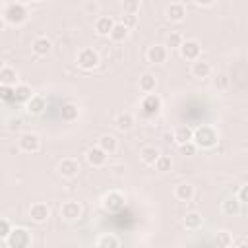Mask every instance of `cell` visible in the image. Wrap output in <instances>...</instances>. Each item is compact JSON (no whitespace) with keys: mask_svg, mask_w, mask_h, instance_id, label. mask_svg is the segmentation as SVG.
<instances>
[{"mask_svg":"<svg viewBox=\"0 0 248 248\" xmlns=\"http://www.w3.org/2000/svg\"><path fill=\"white\" fill-rule=\"evenodd\" d=\"M232 248H248L246 238H244V236H240L238 240H232Z\"/></svg>","mask_w":248,"mask_h":248,"instance_id":"7bdbcfd3","label":"cell"},{"mask_svg":"<svg viewBox=\"0 0 248 248\" xmlns=\"http://www.w3.org/2000/svg\"><path fill=\"white\" fill-rule=\"evenodd\" d=\"M236 200H238V203L240 205H244L246 203V184H242L240 188H238V192H236V196H234Z\"/></svg>","mask_w":248,"mask_h":248,"instance_id":"b9f144b4","label":"cell"},{"mask_svg":"<svg viewBox=\"0 0 248 248\" xmlns=\"http://www.w3.org/2000/svg\"><path fill=\"white\" fill-rule=\"evenodd\" d=\"M178 52H180V56H182L184 60L194 62V60H198L200 54H202V45H200V41H196V39H184V43L180 45Z\"/></svg>","mask_w":248,"mask_h":248,"instance_id":"ba28073f","label":"cell"},{"mask_svg":"<svg viewBox=\"0 0 248 248\" xmlns=\"http://www.w3.org/2000/svg\"><path fill=\"white\" fill-rule=\"evenodd\" d=\"M45 108H46V101H45L43 95H35V93H33V97L25 103V112L31 114V116H39V114H43Z\"/></svg>","mask_w":248,"mask_h":248,"instance_id":"ac0fdd59","label":"cell"},{"mask_svg":"<svg viewBox=\"0 0 248 248\" xmlns=\"http://www.w3.org/2000/svg\"><path fill=\"white\" fill-rule=\"evenodd\" d=\"M221 209H223V213H225V215L234 217V215H238V213L242 211V205H240V203H238V200L232 196V198H229V200H225V202L221 203Z\"/></svg>","mask_w":248,"mask_h":248,"instance_id":"4dcf8cb0","label":"cell"},{"mask_svg":"<svg viewBox=\"0 0 248 248\" xmlns=\"http://www.w3.org/2000/svg\"><path fill=\"white\" fill-rule=\"evenodd\" d=\"M211 72H213L211 64H209L207 60H202V58L194 60L192 66H190V74H192L196 79H205V78L211 76Z\"/></svg>","mask_w":248,"mask_h":248,"instance_id":"2e32d148","label":"cell"},{"mask_svg":"<svg viewBox=\"0 0 248 248\" xmlns=\"http://www.w3.org/2000/svg\"><path fill=\"white\" fill-rule=\"evenodd\" d=\"M112 25H114V19H112L110 16H99V17L95 19V25H93V27H95V33H97L99 37H108Z\"/></svg>","mask_w":248,"mask_h":248,"instance_id":"7402d4cb","label":"cell"},{"mask_svg":"<svg viewBox=\"0 0 248 248\" xmlns=\"http://www.w3.org/2000/svg\"><path fill=\"white\" fill-rule=\"evenodd\" d=\"M0 101H14V87L0 85Z\"/></svg>","mask_w":248,"mask_h":248,"instance_id":"ab89813d","label":"cell"},{"mask_svg":"<svg viewBox=\"0 0 248 248\" xmlns=\"http://www.w3.org/2000/svg\"><path fill=\"white\" fill-rule=\"evenodd\" d=\"M192 136H194V128H190V126H176L170 134V138L176 145H184V143L192 141Z\"/></svg>","mask_w":248,"mask_h":248,"instance_id":"d6986e66","label":"cell"},{"mask_svg":"<svg viewBox=\"0 0 248 248\" xmlns=\"http://www.w3.org/2000/svg\"><path fill=\"white\" fill-rule=\"evenodd\" d=\"M19 83V76L17 70L10 64L0 66V85H8V87H16Z\"/></svg>","mask_w":248,"mask_h":248,"instance_id":"9a60e30c","label":"cell"},{"mask_svg":"<svg viewBox=\"0 0 248 248\" xmlns=\"http://www.w3.org/2000/svg\"><path fill=\"white\" fill-rule=\"evenodd\" d=\"M153 167H155V170H157V172H169V170L172 169V159H170V157H167V155H159Z\"/></svg>","mask_w":248,"mask_h":248,"instance_id":"d6a6232c","label":"cell"},{"mask_svg":"<svg viewBox=\"0 0 248 248\" xmlns=\"http://www.w3.org/2000/svg\"><path fill=\"white\" fill-rule=\"evenodd\" d=\"M17 149L21 153H37L41 149V138L35 132H23L17 140Z\"/></svg>","mask_w":248,"mask_h":248,"instance_id":"8992f818","label":"cell"},{"mask_svg":"<svg viewBox=\"0 0 248 248\" xmlns=\"http://www.w3.org/2000/svg\"><path fill=\"white\" fill-rule=\"evenodd\" d=\"M178 149H180L182 155H196V151H198V147H196L192 141H188V143H184V145H178Z\"/></svg>","mask_w":248,"mask_h":248,"instance_id":"60d3db41","label":"cell"},{"mask_svg":"<svg viewBox=\"0 0 248 248\" xmlns=\"http://www.w3.org/2000/svg\"><path fill=\"white\" fill-rule=\"evenodd\" d=\"M99 62H101L99 52H97L95 48H91V46H83V48L78 52V56H76V64H78L81 70H95V68L99 66Z\"/></svg>","mask_w":248,"mask_h":248,"instance_id":"277c9868","label":"cell"},{"mask_svg":"<svg viewBox=\"0 0 248 248\" xmlns=\"http://www.w3.org/2000/svg\"><path fill=\"white\" fill-rule=\"evenodd\" d=\"M99 2H93V0H89V2H85L83 4V12L87 14V16H97L99 14Z\"/></svg>","mask_w":248,"mask_h":248,"instance_id":"f35d334b","label":"cell"},{"mask_svg":"<svg viewBox=\"0 0 248 248\" xmlns=\"http://www.w3.org/2000/svg\"><path fill=\"white\" fill-rule=\"evenodd\" d=\"M81 213H83V207H81V203L79 202H76V200H68V202H64L62 205H60V217L64 219V221H78L79 217H81Z\"/></svg>","mask_w":248,"mask_h":248,"instance_id":"9c48e42d","label":"cell"},{"mask_svg":"<svg viewBox=\"0 0 248 248\" xmlns=\"http://www.w3.org/2000/svg\"><path fill=\"white\" fill-rule=\"evenodd\" d=\"M21 126V120L19 118H12L10 120V130H16V128H19Z\"/></svg>","mask_w":248,"mask_h":248,"instance_id":"f6af8a7d","label":"cell"},{"mask_svg":"<svg viewBox=\"0 0 248 248\" xmlns=\"http://www.w3.org/2000/svg\"><path fill=\"white\" fill-rule=\"evenodd\" d=\"M182 225H184V229H186V231H190V232L200 231V229H202V225H203V217H202V213H200V211H190V213H186V215H184Z\"/></svg>","mask_w":248,"mask_h":248,"instance_id":"ffe728a7","label":"cell"},{"mask_svg":"<svg viewBox=\"0 0 248 248\" xmlns=\"http://www.w3.org/2000/svg\"><path fill=\"white\" fill-rule=\"evenodd\" d=\"M134 124H136V118H134L132 112H118L116 118H114V126H116V130H120V132L132 130Z\"/></svg>","mask_w":248,"mask_h":248,"instance_id":"603a6c76","label":"cell"},{"mask_svg":"<svg viewBox=\"0 0 248 248\" xmlns=\"http://www.w3.org/2000/svg\"><path fill=\"white\" fill-rule=\"evenodd\" d=\"M78 116H79V107L78 105H74V103H64L62 105L60 118L64 122H74V120H78Z\"/></svg>","mask_w":248,"mask_h":248,"instance_id":"f546056e","label":"cell"},{"mask_svg":"<svg viewBox=\"0 0 248 248\" xmlns=\"http://www.w3.org/2000/svg\"><path fill=\"white\" fill-rule=\"evenodd\" d=\"M120 238L114 232H103L95 240V248H120Z\"/></svg>","mask_w":248,"mask_h":248,"instance_id":"44dd1931","label":"cell"},{"mask_svg":"<svg viewBox=\"0 0 248 248\" xmlns=\"http://www.w3.org/2000/svg\"><path fill=\"white\" fill-rule=\"evenodd\" d=\"M4 27H6V23H4V19H2V16H0V31H4Z\"/></svg>","mask_w":248,"mask_h":248,"instance_id":"bcb514c9","label":"cell"},{"mask_svg":"<svg viewBox=\"0 0 248 248\" xmlns=\"http://www.w3.org/2000/svg\"><path fill=\"white\" fill-rule=\"evenodd\" d=\"M2 19H4V23L14 25V27L23 25L29 19L27 4L25 2H10V4H6L4 14H2Z\"/></svg>","mask_w":248,"mask_h":248,"instance_id":"7a4b0ae2","label":"cell"},{"mask_svg":"<svg viewBox=\"0 0 248 248\" xmlns=\"http://www.w3.org/2000/svg\"><path fill=\"white\" fill-rule=\"evenodd\" d=\"M196 6L198 8H211V6H215V2L211 0V2H202V0H196Z\"/></svg>","mask_w":248,"mask_h":248,"instance_id":"ee69618b","label":"cell"},{"mask_svg":"<svg viewBox=\"0 0 248 248\" xmlns=\"http://www.w3.org/2000/svg\"><path fill=\"white\" fill-rule=\"evenodd\" d=\"M4 242L8 248H31L33 236L25 227H12V231Z\"/></svg>","mask_w":248,"mask_h":248,"instance_id":"3957f363","label":"cell"},{"mask_svg":"<svg viewBox=\"0 0 248 248\" xmlns=\"http://www.w3.org/2000/svg\"><path fill=\"white\" fill-rule=\"evenodd\" d=\"M159 155H161V151H159L155 145H143V147L140 149V159H141V163H143V165H149V167L155 165V161H157Z\"/></svg>","mask_w":248,"mask_h":248,"instance_id":"d4e9b609","label":"cell"},{"mask_svg":"<svg viewBox=\"0 0 248 248\" xmlns=\"http://www.w3.org/2000/svg\"><path fill=\"white\" fill-rule=\"evenodd\" d=\"M128 37H130V29L124 27L120 21H114V25H112V29H110V33H108V39H110L112 43H124Z\"/></svg>","mask_w":248,"mask_h":248,"instance_id":"484cf974","label":"cell"},{"mask_svg":"<svg viewBox=\"0 0 248 248\" xmlns=\"http://www.w3.org/2000/svg\"><path fill=\"white\" fill-rule=\"evenodd\" d=\"M10 231H12V223L6 217H0V240H6Z\"/></svg>","mask_w":248,"mask_h":248,"instance_id":"74e56055","label":"cell"},{"mask_svg":"<svg viewBox=\"0 0 248 248\" xmlns=\"http://www.w3.org/2000/svg\"><path fill=\"white\" fill-rule=\"evenodd\" d=\"M120 23H122L124 27L132 29V27H136V25H138V16H132V14H122Z\"/></svg>","mask_w":248,"mask_h":248,"instance_id":"8d00e7d4","label":"cell"},{"mask_svg":"<svg viewBox=\"0 0 248 248\" xmlns=\"http://www.w3.org/2000/svg\"><path fill=\"white\" fill-rule=\"evenodd\" d=\"M140 8H141L140 0H124V2H122V10H124V14H132V16H138Z\"/></svg>","mask_w":248,"mask_h":248,"instance_id":"e575fe53","label":"cell"},{"mask_svg":"<svg viewBox=\"0 0 248 248\" xmlns=\"http://www.w3.org/2000/svg\"><path fill=\"white\" fill-rule=\"evenodd\" d=\"M124 203H126V196H124L122 192H118V190H110V192H107V194L103 196V200H101L103 209L108 211V213H116V211H120V209L124 207Z\"/></svg>","mask_w":248,"mask_h":248,"instance_id":"5b68a950","label":"cell"},{"mask_svg":"<svg viewBox=\"0 0 248 248\" xmlns=\"http://www.w3.org/2000/svg\"><path fill=\"white\" fill-rule=\"evenodd\" d=\"M192 143L198 149H211L219 143V130L211 124H202L198 128H194V136H192Z\"/></svg>","mask_w":248,"mask_h":248,"instance_id":"6da1fadb","label":"cell"},{"mask_svg":"<svg viewBox=\"0 0 248 248\" xmlns=\"http://www.w3.org/2000/svg\"><path fill=\"white\" fill-rule=\"evenodd\" d=\"M232 234L229 232V231H217L215 232V242H217V246L219 248H231L232 246Z\"/></svg>","mask_w":248,"mask_h":248,"instance_id":"1f68e13d","label":"cell"},{"mask_svg":"<svg viewBox=\"0 0 248 248\" xmlns=\"http://www.w3.org/2000/svg\"><path fill=\"white\" fill-rule=\"evenodd\" d=\"M194 194H196V190L190 182H180L174 186V198L178 202H190L194 198Z\"/></svg>","mask_w":248,"mask_h":248,"instance_id":"cb8c5ba5","label":"cell"},{"mask_svg":"<svg viewBox=\"0 0 248 248\" xmlns=\"http://www.w3.org/2000/svg\"><path fill=\"white\" fill-rule=\"evenodd\" d=\"M56 170H58V174L62 178H76L79 174V161L78 159H72V157H66V159H62L58 163Z\"/></svg>","mask_w":248,"mask_h":248,"instance_id":"8fae6325","label":"cell"},{"mask_svg":"<svg viewBox=\"0 0 248 248\" xmlns=\"http://www.w3.org/2000/svg\"><path fill=\"white\" fill-rule=\"evenodd\" d=\"M165 16L169 21H174V23H180L184 21L186 17V4L184 2H170L165 10Z\"/></svg>","mask_w":248,"mask_h":248,"instance_id":"5bb4252c","label":"cell"},{"mask_svg":"<svg viewBox=\"0 0 248 248\" xmlns=\"http://www.w3.org/2000/svg\"><path fill=\"white\" fill-rule=\"evenodd\" d=\"M31 50H33L35 56H46L52 50V41L48 37H45V35L35 37L33 43H31Z\"/></svg>","mask_w":248,"mask_h":248,"instance_id":"e0dca14e","label":"cell"},{"mask_svg":"<svg viewBox=\"0 0 248 248\" xmlns=\"http://www.w3.org/2000/svg\"><path fill=\"white\" fill-rule=\"evenodd\" d=\"M31 97H33V89H31L29 83H17L14 87V101L16 103H23L25 105Z\"/></svg>","mask_w":248,"mask_h":248,"instance_id":"83f0119b","label":"cell"},{"mask_svg":"<svg viewBox=\"0 0 248 248\" xmlns=\"http://www.w3.org/2000/svg\"><path fill=\"white\" fill-rule=\"evenodd\" d=\"M48 217H50V207H48L46 203H43V202H35V203L29 205V219H31L33 223L43 225V223L48 221Z\"/></svg>","mask_w":248,"mask_h":248,"instance_id":"30bf717a","label":"cell"},{"mask_svg":"<svg viewBox=\"0 0 248 248\" xmlns=\"http://www.w3.org/2000/svg\"><path fill=\"white\" fill-rule=\"evenodd\" d=\"M145 58H147V62H149V64H165V62H167V58H169V50H167V46H165V45L155 43V45H151V46L147 48Z\"/></svg>","mask_w":248,"mask_h":248,"instance_id":"7c38bea8","label":"cell"},{"mask_svg":"<svg viewBox=\"0 0 248 248\" xmlns=\"http://www.w3.org/2000/svg\"><path fill=\"white\" fill-rule=\"evenodd\" d=\"M107 159H108V155H107L99 145H93V147H89V149L85 151V161H87L89 167H95V169L105 167V165H107Z\"/></svg>","mask_w":248,"mask_h":248,"instance_id":"4fadbf2b","label":"cell"},{"mask_svg":"<svg viewBox=\"0 0 248 248\" xmlns=\"http://www.w3.org/2000/svg\"><path fill=\"white\" fill-rule=\"evenodd\" d=\"M213 87L215 89H227L229 87V76L227 74H215L213 76Z\"/></svg>","mask_w":248,"mask_h":248,"instance_id":"d590c367","label":"cell"},{"mask_svg":"<svg viewBox=\"0 0 248 248\" xmlns=\"http://www.w3.org/2000/svg\"><path fill=\"white\" fill-rule=\"evenodd\" d=\"M141 112L145 114V116H157L159 112H161V108H163V101H161V97L157 95V93H149V95H143V99H141Z\"/></svg>","mask_w":248,"mask_h":248,"instance_id":"52a82bcc","label":"cell"},{"mask_svg":"<svg viewBox=\"0 0 248 248\" xmlns=\"http://www.w3.org/2000/svg\"><path fill=\"white\" fill-rule=\"evenodd\" d=\"M107 155H112V153H116V149H118V140L112 136V134H103L101 138H99V143H97Z\"/></svg>","mask_w":248,"mask_h":248,"instance_id":"f1b7e54d","label":"cell"},{"mask_svg":"<svg viewBox=\"0 0 248 248\" xmlns=\"http://www.w3.org/2000/svg\"><path fill=\"white\" fill-rule=\"evenodd\" d=\"M138 85H140V91H141V93L149 95V93H153V91H155V87H157V78H155L153 74L145 72V74H141V76H140Z\"/></svg>","mask_w":248,"mask_h":248,"instance_id":"4316f807","label":"cell"},{"mask_svg":"<svg viewBox=\"0 0 248 248\" xmlns=\"http://www.w3.org/2000/svg\"><path fill=\"white\" fill-rule=\"evenodd\" d=\"M182 43H184V37H182V33H178V31H172V33H169L165 46H167V50H169V48H180V45H182Z\"/></svg>","mask_w":248,"mask_h":248,"instance_id":"836d02e7","label":"cell"}]
</instances>
